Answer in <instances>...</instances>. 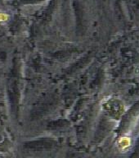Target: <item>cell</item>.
<instances>
[{"label": "cell", "instance_id": "cell-1", "mask_svg": "<svg viewBox=\"0 0 139 158\" xmlns=\"http://www.w3.org/2000/svg\"><path fill=\"white\" fill-rule=\"evenodd\" d=\"M7 16L6 15L3 14H0V21H5V20L7 19Z\"/></svg>", "mask_w": 139, "mask_h": 158}]
</instances>
